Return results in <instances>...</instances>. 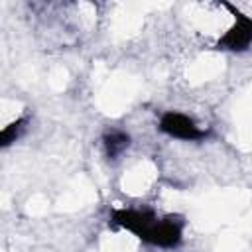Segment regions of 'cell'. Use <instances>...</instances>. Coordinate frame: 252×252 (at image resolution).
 <instances>
[{"instance_id":"5","label":"cell","mask_w":252,"mask_h":252,"mask_svg":"<svg viewBox=\"0 0 252 252\" xmlns=\"http://www.w3.org/2000/svg\"><path fill=\"white\" fill-rule=\"evenodd\" d=\"M26 124H28V118H26V116H18L16 120L4 124V126H2V132H0V146H2V148H8L10 144H14V142L22 136Z\"/></svg>"},{"instance_id":"4","label":"cell","mask_w":252,"mask_h":252,"mask_svg":"<svg viewBox=\"0 0 252 252\" xmlns=\"http://www.w3.org/2000/svg\"><path fill=\"white\" fill-rule=\"evenodd\" d=\"M100 142H102V150H104L106 159L114 161L130 148V134L126 130H120V128H110L102 134Z\"/></svg>"},{"instance_id":"1","label":"cell","mask_w":252,"mask_h":252,"mask_svg":"<svg viewBox=\"0 0 252 252\" xmlns=\"http://www.w3.org/2000/svg\"><path fill=\"white\" fill-rule=\"evenodd\" d=\"M110 222L130 234L140 242L161 248L175 250L183 244L185 220L179 215H158L152 209L120 207L110 211Z\"/></svg>"},{"instance_id":"3","label":"cell","mask_w":252,"mask_h":252,"mask_svg":"<svg viewBox=\"0 0 252 252\" xmlns=\"http://www.w3.org/2000/svg\"><path fill=\"white\" fill-rule=\"evenodd\" d=\"M158 130L165 134L171 140H181V142H203L211 136L209 128H203L197 124L191 116L179 110H165L158 118Z\"/></svg>"},{"instance_id":"2","label":"cell","mask_w":252,"mask_h":252,"mask_svg":"<svg viewBox=\"0 0 252 252\" xmlns=\"http://www.w3.org/2000/svg\"><path fill=\"white\" fill-rule=\"evenodd\" d=\"M228 16L230 26L215 39L213 49L228 51V53H244L252 47V16L244 14L230 2H222Z\"/></svg>"}]
</instances>
